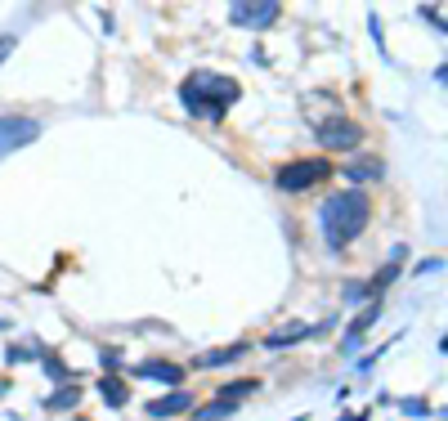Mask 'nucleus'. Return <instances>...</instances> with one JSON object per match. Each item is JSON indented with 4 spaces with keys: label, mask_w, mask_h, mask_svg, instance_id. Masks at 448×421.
I'll list each match as a JSON object with an SVG mask.
<instances>
[{
    "label": "nucleus",
    "mask_w": 448,
    "mask_h": 421,
    "mask_svg": "<svg viewBox=\"0 0 448 421\" xmlns=\"http://www.w3.org/2000/svg\"><path fill=\"white\" fill-rule=\"evenodd\" d=\"M368 220H373V202H368L364 193H337L328 197V202L319 206V229H323V242L332 247V251H341V247H350L359 233L368 229Z\"/></svg>",
    "instance_id": "nucleus-1"
},
{
    "label": "nucleus",
    "mask_w": 448,
    "mask_h": 421,
    "mask_svg": "<svg viewBox=\"0 0 448 421\" xmlns=\"http://www.w3.org/2000/svg\"><path fill=\"white\" fill-rule=\"evenodd\" d=\"M238 81L233 76H215V72H193L184 85H179V99L188 103L193 117H206V121H220L229 112V103H238Z\"/></svg>",
    "instance_id": "nucleus-2"
},
{
    "label": "nucleus",
    "mask_w": 448,
    "mask_h": 421,
    "mask_svg": "<svg viewBox=\"0 0 448 421\" xmlns=\"http://www.w3.org/2000/svg\"><path fill=\"white\" fill-rule=\"evenodd\" d=\"M332 166L323 157H301V161H287V166H278V188L283 193H301V188H314L319 179H328Z\"/></svg>",
    "instance_id": "nucleus-3"
},
{
    "label": "nucleus",
    "mask_w": 448,
    "mask_h": 421,
    "mask_svg": "<svg viewBox=\"0 0 448 421\" xmlns=\"http://www.w3.org/2000/svg\"><path fill=\"white\" fill-rule=\"evenodd\" d=\"M314 135H319L323 148L346 152V148H355V143L364 139V126H359V121H350V117H328L323 126H314Z\"/></svg>",
    "instance_id": "nucleus-4"
},
{
    "label": "nucleus",
    "mask_w": 448,
    "mask_h": 421,
    "mask_svg": "<svg viewBox=\"0 0 448 421\" xmlns=\"http://www.w3.org/2000/svg\"><path fill=\"white\" fill-rule=\"evenodd\" d=\"M36 135H41V126H36L32 117H0V157L27 148Z\"/></svg>",
    "instance_id": "nucleus-5"
},
{
    "label": "nucleus",
    "mask_w": 448,
    "mask_h": 421,
    "mask_svg": "<svg viewBox=\"0 0 448 421\" xmlns=\"http://www.w3.org/2000/svg\"><path fill=\"white\" fill-rule=\"evenodd\" d=\"M278 14H283V9H278V5H269V0H265V5H251V0H247V5H242V0H238V5L229 9V18H233L238 27H251V32H260V27H269V23H274V18H278Z\"/></svg>",
    "instance_id": "nucleus-6"
},
{
    "label": "nucleus",
    "mask_w": 448,
    "mask_h": 421,
    "mask_svg": "<svg viewBox=\"0 0 448 421\" xmlns=\"http://www.w3.org/2000/svg\"><path fill=\"white\" fill-rule=\"evenodd\" d=\"M139 377H148V381H161V386H179L184 381V368H175V363H166V359H148V363H139Z\"/></svg>",
    "instance_id": "nucleus-7"
},
{
    "label": "nucleus",
    "mask_w": 448,
    "mask_h": 421,
    "mask_svg": "<svg viewBox=\"0 0 448 421\" xmlns=\"http://www.w3.org/2000/svg\"><path fill=\"white\" fill-rule=\"evenodd\" d=\"M386 175V161L381 157H359V161H346V179L350 184H373V179Z\"/></svg>",
    "instance_id": "nucleus-8"
},
{
    "label": "nucleus",
    "mask_w": 448,
    "mask_h": 421,
    "mask_svg": "<svg viewBox=\"0 0 448 421\" xmlns=\"http://www.w3.org/2000/svg\"><path fill=\"white\" fill-rule=\"evenodd\" d=\"M319 328H310V323H296V328H283V332H269V341L265 346L269 350H287V346H296V341H305V337H314Z\"/></svg>",
    "instance_id": "nucleus-9"
},
{
    "label": "nucleus",
    "mask_w": 448,
    "mask_h": 421,
    "mask_svg": "<svg viewBox=\"0 0 448 421\" xmlns=\"http://www.w3.org/2000/svg\"><path fill=\"white\" fill-rule=\"evenodd\" d=\"M193 404V395H184V390H179V395H166V399H157V404L148 408L152 417H175V413H184V408Z\"/></svg>",
    "instance_id": "nucleus-10"
},
{
    "label": "nucleus",
    "mask_w": 448,
    "mask_h": 421,
    "mask_svg": "<svg viewBox=\"0 0 448 421\" xmlns=\"http://www.w3.org/2000/svg\"><path fill=\"white\" fill-rule=\"evenodd\" d=\"M247 354V346L238 341V346H229V350H211V354H202L197 359V368H220V363H233V359H242Z\"/></svg>",
    "instance_id": "nucleus-11"
},
{
    "label": "nucleus",
    "mask_w": 448,
    "mask_h": 421,
    "mask_svg": "<svg viewBox=\"0 0 448 421\" xmlns=\"http://www.w3.org/2000/svg\"><path fill=\"white\" fill-rule=\"evenodd\" d=\"M99 395L108 399L112 408H121V404H126V381H117V377H99Z\"/></svg>",
    "instance_id": "nucleus-12"
},
{
    "label": "nucleus",
    "mask_w": 448,
    "mask_h": 421,
    "mask_svg": "<svg viewBox=\"0 0 448 421\" xmlns=\"http://www.w3.org/2000/svg\"><path fill=\"white\" fill-rule=\"evenodd\" d=\"M45 368H50V377H54V381H72V372L63 368V363L54 359V354H45Z\"/></svg>",
    "instance_id": "nucleus-13"
},
{
    "label": "nucleus",
    "mask_w": 448,
    "mask_h": 421,
    "mask_svg": "<svg viewBox=\"0 0 448 421\" xmlns=\"http://www.w3.org/2000/svg\"><path fill=\"white\" fill-rule=\"evenodd\" d=\"M76 399H81L76 390H63V395H54V399H50V408H72Z\"/></svg>",
    "instance_id": "nucleus-14"
},
{
    "label": "nucleus",
    "mask_w": 448,
    "mask_h": 421,
    "mask_svg": "<svg viewBox=\"0 0 448 421\" xmlns=\"http://www.w3.org/2000/svg\"><path fill=\"white\" fill-rule=\"evenodd\" d=\"M14 50V36H0V63H5V54Z\"/></svg>",
    "instance_id": "nucleus-15"
},
{
    "label": "nucleus",
    "mask_w": 448,
    "mask_h": 421,
    "mask_svg": "<svg viewBox=\"0 0 448 421\" xmlns=\"http://www.w3.org/2000/svg\"><path fill=\"white\" fill-rule=\"evenodd\" d=\"M0 395H5V381H0Z\"/></svg>",
    "instance_id": "nucleus-16"
}]
</instances>
